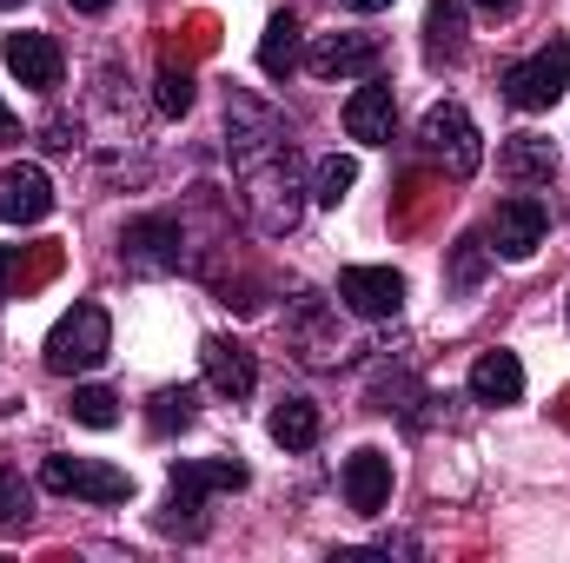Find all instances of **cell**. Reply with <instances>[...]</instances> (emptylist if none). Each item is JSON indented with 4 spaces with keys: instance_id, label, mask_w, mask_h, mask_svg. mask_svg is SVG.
<instances>
[{
    "instance_id": "1",
    "label": "cell",
    "mask_w": 570,
    "mask_h": 563,
    "mask_svg": "<svg viewBox=\"0 0 570 563\" xmlns=\"http://www.w3.org/2000/svg\"><path fill=\"white\" fill-rule=\"evenodd\" d=\"M239 159V179H246V206H253V226L259 233H292L298 213H305V186H298V152H292V134L253 146V152H233Z\"/></svg>"
},
{
    "instance_id": "2",
    "label": "cell",
    "mask_w": 570,
    "mask_h": 563,
    "mask_svg": "<svg viewBox=\"0 0 570 563\" xmlns=\"http://www.w3.org/2000/svg\"><path fill=\"white\" fill-rule=\"evenodd\" d=\"M213 491H246V464H239V457H179V464H173V484H166L159 531H166V537H199Z\"/></svg>"
},
{
    "instance_id": "3",
    "label": "cell",
    "mask_w": 570,
    "mask_h": 563,
    "mask_svg": "<svg viewBox=\"0 0 570 563\" xmlns=\"http://www.w3.org/2000/svg\"><path fill=\"white\" fill-rule=\"evenodd\" d=\"M114 352V318L100 305H73L53 332H47V372L60 378H80V372H100Z\"/></svg>"
},
{
    "instance_id": "4",
    "label": "cell",
    "mask_w": 570,
    "mask_h": 563,
    "mask_svg": "<svg viewBox=\"0 0 570 563\" xmlns=\"http://www.w3.org/2000/svg\"><path fill=\"white\" fill-rule=\"evenodd\" d=\"M419 152H425L431 166H444L451 179H471V172L484 166V140H478V127H471V113H464L458 100H438V107L425 113Z\"/></svg>"
},
{
    "instance_id": "5",
    "label": "cell",
    "mask_w": 570,
    "mask_h": 563,
    "mask_svg": "<svg viewBox=\"0 0 570 563\" xmlns=\"http://www.w3.org/2000/svg\"><path fill=\"white\" fill-rule=\"evenodd\" d=\"M40 484L60 491V497H87V504H127V497H134V477H127L120 464L67 457V451H53V457L40 464Z\"/></svg>"
},
{
    "instance_id": "6",
    "label": "cell",
    "mask_w": 570,
    "mask_h": 563,
    "mask_svg": "<svg viewBox=\"0 0 570 563\" xmlns=\"http://www.w3.org/2000/svg\"><path fill=\"white\" fill-rule=\"evenodd\" d=\"M564 87H570V40L538 47L531 60H518V67L504 73V100H511L518 113H544V107H558Z\"/></svg>"
},
{
    "instance_id": "7",
    "label": "cell",
    "mask_w": 570,
    "mask_h": 563,
    "mask_svg": "<svg viewBox=\"0 0 570 563\" xmlns=\"http://www.w3.org/2000/svg\"><path fill=\"white\" fill-rule=\"evenodd\" d=\"M379 60H385L379 33H358V27H352V33H318L312 53H305V73H312V80H372Z\"/></svg>"
},
{
    "instance_id": "8",
    "label": "cell",
    "mask_w": 570,
    "mask_h": 563,
    "mask_svg": "<svg viewBox=\"0 0 570 563\" xmlns=\"http://www.w3.org/2000/svg\"><path fill=\"white\" fill-rule=\"evenodd\" d=\"M544 233H551V206L544 199H531V192L498 199V213H491V253L498 259H531L544 246Z\"/></svg>"
},
{
    "instance_id": "9",
    "label": "cell",
    "mask_w": 570,
    "mask_h": 563,
    "mask_svg": "<svg viewBox=\"0 0 570 563\" xmlns=\"http://www.w3.org/2000/svg\"><path fill=\"white\" fill-rule=\"evenodd\" d=\"M120 259H127L134 273H179V259H186L179 219H166V213H146V219H134V226L120 233Z\"/></svg>"
},
{
    "instance_id": "10",
    "label": "cell",
    "mask_w": 570,
    "mask_h": 563,
    "mask_svg": "<svg viewBox=\"0 0 570 563\" xmlns=\"http://www.w3.org/2000/svg\"><path fill=\"white\" fill-rule=\"evenodd\" d=\"M292 332H298V358H305V365H318V372H332V365H345V358L358 352V345L338 332V318L325 312V298H298Z\"/></svg>"
},
{
    "instance_id": "11",
    "label": "cell",
    "mask_w": 570,
    "mask_h": 563,
    "mask_svg": "<svg viewBox=\"0 0 570 563\" xmlns=\"http://www.w3.org/2000/svg\"><path fill=\"white\" fill-rule=\"evenodd\" d=\"M47 213H53V179H47V166H33V159L7 166V172H0V226H40Z\"/></svg>"
},
{
    "instance_id": "12",
    "label": "cell",
    "mask_w": 570,
    "mask_h": 563,
    "mask_svg": "<svg viewBox=\"0 0 570 563\" xmlns=\"http://www.w3.org/2000/svg\"><path fill=\"white\" fill-rule=\"evenodd\" d=\"M338 298H345V312H358V318H399L405 279H399L392 266H345V273H338Z\"/></svg>"
},
{
    "instance_id": "13",
    "label": "cell",
    "mask_w": 570,
    "mask_h": 563,
    "mask_svg": "<svg viewBox=\"0 0 570 563\" xmlns=\"http://www.w3.org/2000/svg\"><path fill=\"white\" fill-rule=\"evenodd\" d=\"M7 67H13V80L20 87H33V93H53L60 87V73H67V60H60V40L53 33H7Z\"/></svg>"
},
{
    "instance_id": "14",
    "label": "cell",
    "mask_w": 570,
    "mask_h": 563,
    "mask_svg": "<svg viewBox=\"0 0 570 563\" xmlns=\"http://www.w3.org/2000/svg\"><path fill=\"white\" fill-rule=\"evenodd\" d=\"M199 365H206V385L219 392V398H253V385H259V358L239 345V338H206L199 345Z\"/></svg>"
},
{
    "instance_id": "15",
    "label": "cell",
    "mask_w": 570,
    "mask_h": 563,
    "mask_svg": "<svg viewBox=\"0 0 570 563\" xmlns=\"http://www.w3.org/2000/svg\"><path fill=\"white\" fill-rule=\"evenodd\" d=\"M392 127H399V93L385 80H365L352 100H345V134L358 146H392Z\"/></svg>"
},
{
    "instance_id": "16",
    "label": "cell",
    "mask_w": 570,
    "mask_h": 563,
    "mask_svg": "<svg viewBox=\"0 0 570 563\" xmlns=\"http://www.w3.org/2000/svg\"><path fill=\"white\" fill-rule=\"evenodd\" d=\"M385 497H392V457L385 451H352L345 457V504L358 517H379Z\"/></svg>"
},
{
    "instance_id": "17",
    "label": "cell",
    "mask_w": 570,
    "mask_h": 563,
    "mask_svg": "<svg viewBox=\"0 0 570 563\" xmlns=\"http://www.w3.org/2000/svg\"><path fill=\"white\" fill-rule=\"evenodd\" d=\"M498 172H504L511 186H551L558 146L544 140V134H511V140L498 146Z\"/></svg>"
},
{
    "instance_id": "18",
    "label": "cell",
    "mask_w": 570,
    "mask_h": 563,
    "mask_svg": "<svg viewBox=\"0 0 570 563\" xmlns=\"http://www.w3.org/2000/svg\"><path fill=\"white\" fill-rule=\"evenodd\" d=\"M471 398H478V405H518V398H524V365H518V352H484V358L471 365Z\"/></svg>"
},
{
    "instance_id": "19",
    "label": "cell",
    "mask_w": 570,
    "mask_h": 563,
    "mask_svg": "<svg viewBox=\"0 0 570 563\" xmlns=\"http://www.w3.org/2000/svg\"><path fill=\"white\" fill-rule=\"evenodd\" d=\"M425 53H431V67L464 53V0H431L425 7Z\"/></svg>"
},
{
    "instance_id": "20",
    "label": "cell",
    "mask_w": 570,
    "mask_h": 563,
    "mask_svg": "<svg viewBox=\"0 0 570 563\" xmlns=\"http://www.w3.org/2000/svg\"><path fill=\"white\" fill-rule=\"evenodd\" d=\"M266 431H273V444H279V451H312V444H318V431H325V418H318V405H312V398H285L279 412L266 418Z\"/></svg>"
},
{
    "instance_id": "21",
    "label": "cell",
    "mask_w": 570,
    "mask_h": 563,
    "mask_svg": "<svg viewBox=\"0 0 570 563\" xmlns=\"http://www.w3.org/2000/svg\"><path fill=\"white\" fill-rule=\"evenodd\" d=\"M292 67H298V13L285 7V13L266 20V33H259V73L266 80H285Z\"/></svg>"
},
{
    "instance_id": "22",
    "label": "cell",
    "mask_w": 570,
    "mask_h": 563,
    "mask_svg": "<svg viewBox=\"0 0 570 563\" xmlns=\"http://www.w3.org/2000/svg\"><path fill=\"white\" fill-rule=\"evenodd\" d=\"M491 273V246H484V233H464L458 246H451V266H444V285L451 292H478Z\"/></svg>"
},
{
    "instance_id": "23",
    "label": "cell",
    "mask_w": 570,
    "mask_h": 563,
    "mask_svg": "<svg viewBox=\"0 0 570 563\" xmlns=\"http://www.w3.org/2000/svg\"><path fill=\"white\" fill-rule=\"evenodd\" d=\"M352 186H358V159H345V152H325V159L312 166V199H318V206H338Z\"/></svg>"
},
{
    "instance_id": "24",
    "label": "cell",
    "mask_w": 570,
    "mask_h": 563,
    "mask_svg": "<svg viewBox=\"0 0 570 563\" xmlns=\"http://www.w3.org/2000/svg\"><path fill=\"white\" fill-rule=\"evenodd\" d=\"M193 412H199V392H193V385H166V392H153V412H146V424L166 437V431H186V424H193Z\"/></svg>"
},
{
    "instance_id": "25",
    "label": "cell",
    "mask_w": 570,
    "mask_h": 563,
    "mask_svg": "<svg viewBox=\"0 0 570 563\" xmlns=\"http://www.w3.org/2000/svg\"><path fill=\"white\" fill-rule=\"evenodd\" d=\"M67 412H73V418L87 424V431H114V424H120V398H114L107 385H80Z\"/></svg>"
},
{
    "instance_id": "26",
    "label": "cell",
    "mask_w": 570,
    "mask_h": 563,
    "mask_svg": "<svg viewBox=\"0 0 570 563\" xmlns=\"http://www.w3.org/2000/svg\"><path fill=\"white\" fill-rule=\"evenodd\" d=\"M153 107H159L166 120H179V113L193 107V73L166 60V67H159V80H153Z\"/></svg>"
},
{
    "instance_id": "27",
    "label": "cell",
    "mask_w": 570,
    "mask_h": 563,
    "mask_svg": "<svg viewBox=\"0 0 570 563\" xmlns=\"http://www.w3.org/2000/svg\"><path fill=\"white\" fill-rule=\"evenodd\" d=\"M27 517H33V491L13 471H0V531H20Z\"/></svg>"
},
{
    "instance_id": "28",
    "label": "cell",
    "mask_w": 570,
    "mask_h": 563,
    "mask_svg": "<svg viewBox=\"0 0 570 563\" xmlns=\"http://www.w3.org/2000/svg\"><path fill=\"white\" fill-rule=\"evenodd\" d=\"M13 273H20V253L0 246V305H7V292H13Z\"/></svg>"
},
{
    "instance_id": "29",
    "label": "cell",
    "mask_w": 570,
    "mask_h": 563,
    "mask_svg": "<svg viewBox=\"0 0 570 563\" xmlns=\"http://www.w3.org/2000/svg\"><path fill=\"white\" fill-rule=\"evenodd\" d=\"M471 7H484L491 20H504V13H518V0H471Z\"/></svg>"
},
{
    "instance_id": "30",
    "label": "cell",
    "mask_w": 570,
    "mask_h": 563,
    "mask_svg": "<svg viewBox=\"0 0 570 563\" xmlns=\"http://www.w3.org/2000/svg\"><path fill=\"white\" fill-rule=\"evenodd\" d=\"M13 134H20V120H13V107L0 100V140H13Z\"/></svg>"
},
{
    "instance_id": "31",
    "label": "cell",
    "mask_w": 570,
    "mask_h": 563,
    "mask_svg": "<svg viewBox=\"0 0 570 563\" xmlns=\"http://www.w3.org/2000/svg\"><path fill=\"white\" fill-rule=\"evenodd\" d=\"M345 7H352V13H385L392 0H345Z\"/></svg>"
},
{
    "instance_id": "32",
    "label": "cell",
    "mask_w": 570,
    "mask_h": 563,
    "mask_svg": "<svg viewBox=\"0 0 570 563\" xmlns=\"http://www.w3.org/2000/svg\"><path fill=\"white\" fill-rule=\"evenodd\" d=\"M73 7H80V13H107L114 0H73Z\"/></svg>"
},
{
    "instance_id": "33",
    "label": "cell",
    "mask_w": 570,
    "mask_h": 563,
    "mask_svg": "<svg viewBox=\"0 0 570 563\" xmlns=\"http://www.w3.org/2000/svg\"><path fill=\"white\" fill-rule=\"evenodd\" d=\"M13 7H27V0H0V13H13Z\"/></svg>"
}]
</instances>
